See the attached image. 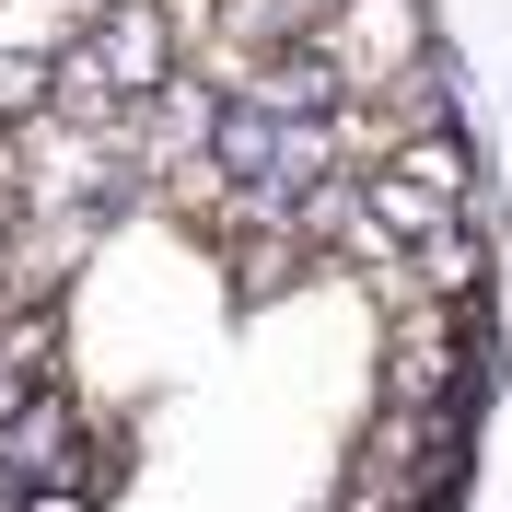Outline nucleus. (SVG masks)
<instances>
[{"label":"nucleus","mask_w":512,"mask_h":512,"mask_svg":"<svg viewBox=\"0 0 512 512\" xmlns=\"http://www.w3.org/2000/svg\"><path fill=\"white\" fill-rule=\"evenodd\" d=\"M361 198H373V222L396 233V245H419L431 222H454V210H478V152H466V128H419V140H396V152L361 175Z\"/></svg>","instance_id":"f257e3e1"},{"label":"nucleus","mask_w":512,"mask_h":512,"mask_svg":"<svg viewBox=\"0 0 512 512\" xmlns=\"http://www.w3.org/2000/svg\"><path fill=\"white\" fill-rule=\"evenodd\" d=\"M315 59L338 70V105L350 94H384L431 59V12L419 0H326L315 12Z\"/></svg>","instance_id":"f03ea898"},{"label":"nucleus","mask_w":512,"mask_h":512,"mask_svg":"<svg viewBox=\"0 0 512 512\" xmlns=\"http://www.w3.org/2000/svg\"><path fill=\"white\" fill-rule=\"evenodd\" d=\"M12 512H94V478H35Z\"/></svg>","instance_id":"39448f33"},{"label":"nucleus","mask_w":512,"mask_h":512,"mask_svg":"<svg viewBox=\"0 0 512 512\" xmlns=\"http://www.w3.org/2000/svg\"><path fill=\"white\" fill-rule=\"evenodd\" d=\"M82 24H94V0H0V47H35V59H59Z\"/></svg>","instance_id":"20e7f679"},{"label":"nucleus","mask_w":512,"mask_h":512,"mask_svg":"<svg viewBox=\"0 0 512 512\" xmlns=\"http://www.w3.org/2000/svg\"><path fill=\"white\" fill-rule=\"evenodd\" d=\"M478 280H489V222H478V210H454V222H431V233L408 245L396 303H466Z\"/></svg>","instance_id":"7ed1b4c3"}]
</instances>
